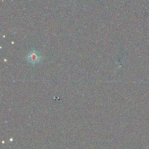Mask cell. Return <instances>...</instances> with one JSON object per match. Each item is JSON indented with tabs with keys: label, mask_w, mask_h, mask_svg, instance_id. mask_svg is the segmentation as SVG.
Wrapping results in <instances>:
<instances>
[{
	"label": "cell",
	"mask_w": 149,
	"mask_h": 149,
	"mask_svg": "<svg viewBox=\"0 0 149 149\" xmlns=\"http://www.w3.org/2000/svg\"><path fill=\"white\" fill-rule=\"evenodd\" d=\"M26 58H27V61L28 62H29V64L35 65V64L40 62L41 55L39 54V52H37L36 51H30L29 53V54H28Z\"/></svg>",
	"instance_id": "cell-1"
}]
</instances>
